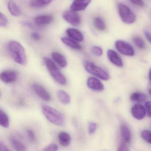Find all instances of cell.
I'll return each mask as SVG.
<instances>
[{
    "label": "cell",
    "mask_w": 151,
    "mask_h": 151,
    "mask_svg": "<svg viewBox=\"0 0 151 151\" xmlns=\"http://www.w3.org/2000/svg\"><path fill=\"white\" fill-rule=\"evenodd\" d=\"M7 50L14 61L20 65H26L27 57L23 46L17 41H11L8 43Z\"/></svg>",
    "instance_id": "6da1fadb"
},
{
    "label": "cell",
    "mask_w": 151,
    "mask_h": 151,
    "mask_svg": "<svg viewBox=\"0 0 151 151\" xmlns=\"http://www.w3.org/2000/svg\"><path fill=\"white\" fill-rule=\"evenodd\" d=\"M41 110L45 118L52 124L58 126H62L64 124V117L59 111L45 104L42 105Z\"/></svg>",
    "instance_id": "7a4b0ae2"
},
{
    "label": "cell",
    "mask_w": 151,
    "mask_h": 151,
    "mask_svg": "<svg viewBox=\"0 0 151 151\" xmlns=\"http://www.w3.org/2000/svg\"><path fill=\"white\" fill-rule=\"evenodd\" d=\"M43 62L47 70L53 79L61 85H66L67 83L66 78L59 70L53 61L48 58H44Z\"/></svg>",
    "instance_id": "3957f363"
},
{
    "label": "cell",
    "mask_w": 151,
    "mask_h": 151,
    "mask_svg": "<svg viewBox=\"0 0 151 151\" xmlns=\"http://www.w3.org/2000/svg\"><path fill=\"white\" fill-rule=\"evenodd\" d=\"M84 66L87 72L101 80L108 81L110 78L109 74L105 70L91 62L86 61L84 63Z\"/></svg>",
    "instance_id": "277c9868"
},
{
    "label": "cell",
    "mask_w": 151,
    "mask_h": 151,
    "mask_svg": "<svg viewBox=\"0 0 151 151\" xmlns=\"http://www.w3.org/2000/svg\"><path fill=\"white\" fill-rule=\"evenodd\" d=\"M118 10L120 17L123 22L130 24L135 22L136 19V15L127 6L123 4H119Z\"/></svg>",
    "instance_id": "5b68a950"
},
{
    "label": "cell",
    "mask_w": 151,
    "mask_h": 151,
    "mask_svg": "<svg viewBox=\"0 0 151 151\" xmlns=\"http://www.w3.org/2000/svg\"><path fill=\"white\" fill-rule=\"evenodd\" d=\"M115 45L117 50L122 55L127 56H133L134 55V48L128 42L119 40L115 42Z\"/></svg>",
    "instance_id": "8992f818"
},
{
    "label": "cell",
    "mask_w": 151,
    "mask_h": 151,
    "mask_svg": "<svg viewBox=\"0 0 151 151\" xmlns=\"http://www.w3.org/2000/svg\"><path fill=\"white\" fill-rule=\"evenodd\" d=\"M63 17L66 22L72 25L77 26L80 24L81 18L79 15L76 12L72 10L66 11L63 13Z\"/></svg>",
    "instance_id": "52a82bcc"
},
{
    "label": "cell",
    "mask_w": 151,
    "mask_h": 151,
    "mask_svg": "<svg viewBox=\"0 0 151 151\" xmlns=\"http://www.w3.org/2000/svg\"><path fill=\"white\" fill-rule=\"evenodd\" d=\"M18 74L17 72L13 70H7L1 73V81L5 83H12L17 81Z\"/></svg>",
    "instance_id": "ba28073f"
},
{
    "label": "cell",
    "mask_w": 151,
    "mask_h": 151,
    "mask_svg": "<svg viewBox=\"0 0 151 151\" xmlns=\"http://www.w3.org/2000/svg\"><path fill=\"white\" fill-rule=\"evenodd\" d=\"M32 88L35 93L43 100L46 101H49L51 100L50 95L43 86L35 83L32 85Z\"/></svg>",
    "instance_id": "9c48e42d"
},
{
    "label": "cell",
    "mask_w": 151,
    "mask_h": 151,
    "mask_svg": "<svg viewBox=\"0 0 151 151\" xmlns=\"http://www.w3.org/2000/svg\"><path fill=\"white\" fill-rule=\"evenodd\" d=\"M87 84L89 88L94 91H102L104 90V86L102 82L95 77H89L87 80Z\"/></svg>",
    "instance_id": "30bf717a"
},
{
    "label": "cell",
    "mask_w": 151,
    "mask_h": 151,
    "mask_svg": "<svg viewBox=\"0 0 151 151\" xmlns=\"http://www.w3.org/2000/svg\"><path fill=\"white\" fill-rule=\"evenodd\" d=\"M146 112L145 107L140 104L134 105L131 109L132 115L135 119L138 120L143 119L146 116Z\"/></svg>",
    "instance_id": "8fae6325"
},
{
    "label": "cell",
    "mask_w": 151,
    "mask_h": 151,
    "mask_svg": "<svg viewBox=\"0 0 151 151\" xmlns=\"http://www.w3.org/2000/svg\"><path fill=\"white\" fill-rule=\"evenodd\" d=\"M107 57L110 62L114 65L119 67H123V61L116 51L112 50H109L107 51Z\"/></svg>",
    "instance_id": "7c38bea8"
},
{
    "label": "cell",
    "mask_w": 151,
    "mask_h": 151,
    "mask_svg": "<svg viewBox=\"0 0 151 151\" xmlns=\"http://www.w3.org/2000/svg\"><path fill=\"white\" fill-rule=\"evenodd\" d=\"M90 2L91 0H74L71 5V10L75 12L84 10Z\"/></svg>",
    "instance_id": "4fadbf2b"
},
{
    "label": "cell",
    "mask_w": 151,
    "mask_h": 151,
    "mask_svg": "<svg viewBox=\"0 0 151 151\" xmlns=\"http://www.w3.org/2000/svg\"><path fill=\"white\" fill-rule=\"evenodd\" d=\"M53 17L50 14L42 15L37 16L34 19L35 24L39 26H42L50 24L53 20Z\"/></svg>",
    "instance_id": "5bb4252c"
},
{
    "label": "cell",
    "mask_w": 151,
    "mask_h": 151,
    "mask_svg": "<svg viewBox=\"0 0 151 151\" xmlns=\"http://www.w3.org/2000/svg\"><path fill=\"white\" fill-rule=\"evenodd\" d=\"M66 34L69 38L77 42H82L84 40L82 33L75 28H68L66 31Z\"/></svg>",
    "instance_id": "9a60e30c"
},
{
    "label": "cell",
    "mask_w": 151,
    "mask_h": 151,
    "mask_svg": "<svg viewBox=\"0 0 151 151\" xmlns=\"http://www.w3.org/2000/svg\"><path fill=\"white\" fill-rule=\"evenodd\" d=\"M51 57L53 61L61 68H65L67 65V61L62 54L57 52L51 53Z\"/></svg>",
    "instance_id": "2e32d148"
},
{
    "label": "cell",
    "mask_w": 151,
    "mask_h": 151,
    "mask_svg": "<svg viewBox=\"0 0 151 151\" xmlns=\"http://www.w3.org/2000/svg\"><path fill=\"white\" fill-rule=\"evenodd\" d=\"M61 41L67 47L73 49L80 50L82 48V47L78 42L69 37H63L61 38Z\"/></svg>",
    "instance_id": "e0dca14e"
},
{
    "label": "cell",
    "mask_w": 151,
    "mask_h": 151,
    "mask_svg": "<svg viewBox=\"0 0 151 151\" xmlns=\"http://www.w3.org/2000/svg\"><path fill=\"white\" fill-rule=\"evenodd\" d=\"M59 143L63 147H67L70 145L71 142V137L67 132H60L58 135Z\"/></svg>",
    "instance_id": "ac0fdd59"
},
{
    "label": "cell",
    "mask_w": 151,
    "mask_h": 151,
    "mask_svg": "<svg viewBox=\"0 0 151 151\" xmlns=\"http://www.w3.org/2000/svg\"><path fill=\"white\" fill-rule=\"evenodd\" d=\"M8 8L10 13L14 17H19L21 15L20 8L13 1H9L8 3Z\"/></svg>",
    "instance_id": "d6986e66"
},
{
    "label": "cell",
    "mask_w": 151,
    "mask_h": 151,
    "mask_svg": "<svg viewBox=\"0 0 151 151\" xmlns=\"http://www.w3.org/2000/svg\"><path fill=\"white\" fill-rule=\"evenodd\" d=\"M57 96L59 100L63 104H68L71 102V98L69 94L63 90L57 91Z\"/></svg>",
    "instance_id": "ffe728a7"
},
{
    "label": "cell",
    "mask_w": 151,
    "mask_h": 151,
    "mask_svg": "<svg viewBox=\"0 0 151 151\" xmlns=\"http://www.w3.org/2000/svg\"><path fill=\"white\" fill-rule=\"evenodd\" d=\"M121 135L126 142L129 143L131 141V134L130 129L127 125L123 124L121 126Z\"/></svg>",
    "instance_id": "44dd1931"
},
{
    "label": "cell",
    "mask_w": 151,
    "mask_h": 151,
    "mask_svg": "<svg viewBox=\"0 0 151 151\" xmlns=\"http://www.w3.org/2000/svg\"><path fill=\"white\" fill-rule=\"evenodd\" d=\"M10 142L13 148L17 151H26V148L20 141L14 137H11Z\"/></svg>",
    "instance_id": "7402d4cb"
},
{
    "label": "cell",
    "mask_w": 151,
    "mask_h": 151,
    "mask_svg": "<svg viewBox=\"0 0 151 151\" xmlns=\"http://www.w3.org/2000/svg\"><path fill=\"white\" fill-rule=\"evenodd\" d=\"M130 98L132 101L137 102H143L147 100V97L144 93L135 92L131 94Z\"/></svg>",
    "instance_id": "603a6c76"
},
{
    "label": "cell",
    "mask_w": 151,
    "mask_h": 151,
    "mask_svg": "<svg viewBox=\"0 0 151 151\" xmlns=\"http://www.w3.org/2000/svg\"><path fill=\"white\" fill-rule=\"evenodd\" d=\"M53 0H31L30 5L33 8H41L49 4Z\"/></svg>",
    "instance_id": "cb8c5ba5"
},
{
    "label": "cell",
    "mask_w": 151,
    "mask_h": 151,
    "mask_svg": "<svg viewBox=\"0 0 151 151\" xmlns=\"http://www.w3.org/2000/svg\"><path fill=\"white\" fill-rule=\"evenodd\" d=\"M0 125L5 128H7L9 126V117L5 112L0 110Z\"/></svg>",
    "instance_id": "d4e9b609"
},
{
    "label": "cell",
    "mask_w": 151,
    "mask_h": 151,
    "mask_svg": "<svg viewBox=\"0 0 151 151\" xmlns=\"http://www.w3.org/2000/svg\"><path fill=\"white\" fill-rule=\"evenodd\" d=\"M94 24L95 27L99 31H104L106 28V26L104 21L99 17H97L95 19Z\"/></svg>",
    "instance_id": "484cf974"
},
{
    "label": "cell",
    "mask_w": 151,
    "mask_h": 151,
    "mask_svg": "<svg viewBox=\"0 0 151 151\" xmlns=\"http://www.w3.org/2000/svg\"><path fill=\"white\" fill-rule=\"evenodd\" d=\"M133 41L136 46L140 49H143L145 48V42L141 37L135 36L133 38Z\"/></svg>",
    "instance_id": "4316f807"
},
{
    "label": "cell",
    "mask_w": 151,
    "mask_h": 151,
    "mask_svg": "<svg viewBox=\"0 0 151 151\" xmlns=\"http://www.w3.org/2000/svg\"><path fill=\"white\" fill-rule=\"evenodd\" d=\"M91 54L97 57H100L103 55V49L98 46H93L90 49Z\"/></svg>",
    "instance_id": "83f0119b"
},
{
    "label": "cell",
    "mask_w": 151,
    "mask_h": 151,
    "mask_svg": "<svg viewBox=\"0 0 151 151\" xmlns=\"http://www.w3.org/2000/svg\"><path fill=\"white\" fill-rule=\"evenodd\" d=\"M141 137L144 141L151 144V131L148 130H143L141 133Z\"/></svg>",
    "instance_id": "f1b7e54d"
},
{
    "label": "cell",
    "mask_w": 151,
    "mask_h": 151,
    "mask_svg": "<svg viewBox=\"0 0 151 151\" xmlns=\"http://www.w3.org/2000/svg\"><path fill=\"white\" fill-rule=\"evenodd\" d=\"M97 128L96 123L93 122H90L88 124V132L90 134H93L95 133Z\"/></svg>",
    "instance_id": "f546056e"
},
{
    "label": "cell",
    "mask_w": 151,
    "mask_h": 151,
    "mask_svg": "<svg viewBox=\"0 0 151 151\" xmlns=\"http://www.w3.org/2000/svg\"><path fill=\"white\" fill-rule=\"evenodd\" d=\"M8 21L7 17L4 14L0 13V26L1 27H4L8 24Z\"/></svg>",
    "instance_id": "4dcf8cb0"
},
{
    "label": "cell",
    "mask_w": 151,
    "mask_h": 151,
    "mask_svg": "<svg viewBox=\"0 0 151 151\" xmlns=\"http://www.w3.org/2000/svg\"><path fill=\"white\" fill-rule=\"evenodd\" d=\"M58 150V146L55 143L51 144L46 146L43 151H57Z\"/></svg>",
    "instance_id": "1f68e13d"
},
{
    "label": "cell",
    "mask_w": 151,
    "mask_h": 151,
    "mask_svg": "<svg viewBox=\"0 0 151 151\" xmlns=\"http://www.w3.org/2000/svg\"><path fill=\"white\" fill-rule=\"evenodd\" d=\"M27 135L29 140L32 142L35 141V135L32 129H28L27 130Z\"/></svg>",
    "instance_id": "d6a6232c"
},
{
    "label": "cell",
    "mask_w": 151,
    "mask_h": 151,
    "mask_svg": "<svg viewBox=\"0 0 151 151\" xmlns=\"http://www.w3.org/2000/svg\"><path fill=\"white\" fill-rule=\"evenodd\" d=\"M145 106L148 116L151 118V101H147L145 103Z\"/></svg>",
    "instance_id": "836d02e7"
},
{
    "label": "cell",
    "mask_w": 151,
    "mask_h": 151,
    "mask_svg": "<svg viewBox=\"0 0 151 151\" xmlns=\"http://www.w3.org/2000/svg\"><path fill=\"white\" fill-rule=\"evenodd\" d=\"M118 151H129L127 146L125 142H122L120 145Z\"/></svg>",
    "instance_id": "e575fe53"
},
{
    "label": "cell",
    "mask_w": 151,
    "mask_h": 151,
    "mask_svg": "<svg viewBox=\"0 0 151 151\" xmlns=\"http://www.w3.org/2000/svg\"><path fill=\"white\" fill-rule=\"evenodd\" d=\"M31 37L34 40L39 41L40 40L41 35L38 33L34 32L32 33V34H31Z\"/></svg>",
    "instance_id": "d590c367"
},
{
    "label": "cell",
    "mask_w": 151,
    "mask_h": 151,
    "mask_svg": "<svg viewBox=\"0 0 151 151\" xmlns=\"http://www.w3.org/2000/svg\"><path fill=\"white\" fill-rule=\"evenodd\" d=\"M134 4L137 6L143 7L144 6V2L143 0H130Z\"/></svg>",
    "instance_id": "8d00e7d4"
},
{
    "label": "cell",
    "mask_w": 151,
    "mask_h": 151,
    "mask_svg": "<svg viewBox=\"0 0 151 151\" xmlns=\"http://www.w3.org/2000/svg\"><path fill=\"white\" fill-rule=\"evenodd\" d=\"M144 32L146 39L151 44V34L149 31L146 30H144Z\"/></svg>",
    "instance_id": "74e56055"
},
{
    "label": "cell",
    "mask_w": 151,
    "mask_h": 151,
    "mask_svg": "<svg viewBox=\"0 0 151 151\" xmlns=\"http://www.w3.org/2000/svg\"><path fill=\"white\" fill-rule=\"evenodd\" d=\"M0 151H10L1 142L0 143Z\"/></svg>",
    "instance_id": "f35d334b"
},
{
    "label": "cell",
    "mask_w": 151,
    "mask_h": 151,
    "mask_svg": "<svg viewBox=\"0 0 151 151\" xmlns=\"http://www.w3.org/2000/svg\"><path fill=\"white\" fill-rule=\"evenodd\" d=\"M149 80L151 83V68L150 70V72H149Z\"/></svg>",
    "instance_id": "ab89813d"
},
{
    "label": "cell",
    "mask_w": 151,
    "mask_h": 151,
    "mask_svg": "<svg viewBox=\"0 0 151 151\" xmlns=\"http://www.w3.org/2000/svg\"><path fill=\"white\" fill-rule=\"evenodd\" d=\"M149 93H150V95L151 96V88H150L149 89Z\"/></svg>",
    "instance_id": "60d3db41"
}]
</instances>
